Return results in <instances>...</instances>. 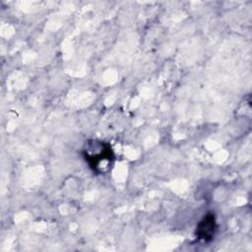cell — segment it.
Masks as SVG:
<instances>
[{"label":"cell","instance_id":"6da1fadb","mask_svg":"<svg viewBox=\"0 0 252 252\" xmlns=\"http://www.w3.org/2000/svg\"><path fill=\"white\" fill-rule=\"evenodd\" d=\"M82 154L89 167L95 174H105L113 167L115 155L107 142L88 140L83 147Z\"/></svg>","mask_w":252,"mask_h":252},{"label":"cell","instance_id":"7a4b0ae2","mask_svg":"<svg viewBox=\"0 0 252 252\" xmlns=\"http://www.w3.org/2000/svg\"><path fill=\"white\" fill-rule=\"evenodd\" d=\"M217 231V220L213 213H208L199 221L196 227V235L198 239L205 242L211 241Z\"/></svg>","mask_w":252,"mask_h":252}]
</instances>
